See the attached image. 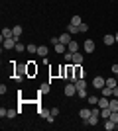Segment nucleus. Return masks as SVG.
Listing matches in <instances>:
<instances>
[{
	"mask_svg": "<svg viewBox=\"0 0 118 131\" xmlns=\"http://www.w3.org/2000/svg\"><path fill=\"white\" fill-rule=\"evenodd\" d=\"M20 41L18 37H8V39H4L2 43H4V49H16V43Z\"/></svg>",
	"mask_w": 118,
	"mask_h": 131,
	"instance_id": "1",
	"label": "nucleus"
},
{
	"mask_svg": "<svg viewBox=\"0 0 118 131\" xmlns=\"http://www.w3.org/2000/svg\"><path fill=\"white\" fill-rule=\"evenodd\" d=\"M93 86H95L96 90L104 88V86H106V78H102V77H96V78H93Z\"/></svg>",
	"mask_w": 118,
	"mask_h": 131,
	"instance_id": "2",
	"label": "nucleus"
},
{
	"mask_svg": "<svg viewBox=\"0 0 118 131\" xmlns=\"http://www.w3.org/2000/svg\"><path fill=\"white\" fill-rule=\"evenodd\" d=\"M75 86H77V94L79 92H87V80H85V78H79V80L75 82Z\"/></svg>",
	"mask_w": 118,
	"mask_h": 131,
	"instance_id": "3",
	"label": "nucleus"
},
{
	"mask_svg": "<svg viewBox=\"0 0 118 131\" xmlns=\"http://www.w3.org/2000/svg\"><path fill=\"white\" fill-rule=\"evenodd\" d=\"M65 94H67V96H77V86H75V82H69L67 86H65Z\"/></svg>",
	"mask_w": 118,
	"mask_h": 131,
	"instance_id": "4",
	"label": "nucleus"
},
{
	"mask_svg": "<svg viewBox=\"0 0 118 131\" xmlns=\"http://www.w3.org/2000/svg\"><path fill=\"white\" fill-rule=\"evenodd\" d=\"M83 49H85V53H93V51H95V41H93V39H87L83 43Z\"/></svg>",
	"mask_w": 118,
	"mask_h": 131,
	"instance_id": "5",
	"label": "nucleus"
},
{
	"mask_svg": "<svg viewBox=\"0 0 118 131\" xmlns=\"http://www.w3.org/2000/svg\"><path fill=\"white\" fill-rule=\"evenodd\" d=\"M87 77V72L81 69V65H75V82L79 80V78H85Z\"/></svg>",
	"mask_w": 118,
	"mask_h": 131,
	"instance_id": "6",
	"label": "nucleus"
},
{
	"mask_svg": "<svg viewBox=\"0 0 118 131\" xmlns=\"http://www.w3.org/2000/svg\"><path fill=\"white\" fill-rule=\"evenodd\" d=\"M101 94H102V96H106V98H112V96H114V88L104 86V88H101Z\"/></svg>",
	"mask_w": 118,
	"mask_h": 131,
	"instance_id": "7",
	"label": "nucleus"
},
{
	"mask_svg": "<svg viewBox=\"0 0 118 131\" xmlns=\"http://www.w3.org/2000/svg\"><path fill=\"white\" fill-rule=\"evenodd\" d=\"M59 41H61V43H65V45H69V41H71V33H69V31L61 33V35H59Z\"/></svg>",
	"mask_w": 118,
	"mask_h": 131,
	"instance_id": "8",
	"label": "nucleus"
},
{
	"mask_svg": "<svg viewBox=\"0 0 118 131\" xmlns=\"http://www.w3.org/2000/svg\"><path fill=\"white\" fill-rule=\"evenodd\" d=\"M108 104H110V100L106 98V96H101V98H98V108H108Z\"/></svg>",
	"mask_w": 118,
	"mask_h": 131,
	"instance_id": "9",
	"label": "nucleus"
},
{
	"mask_svg": "<svg viewBox=\"0 0 118 131\" xmlns=\"http://www.w3.org/2000/svg\"><path fill=\"white\" fill-rule=\"evenodd\" d=\"M67 51H71V53H77V51H79V43L71 39V41H69V45H67Z\"/></svg>",
	"mask_w": 118,
	"mask_h": 131,
	"instance_id": "10",
	"label": "nucleus"
},
{
	"mask_svg": "<svg viewBox=\"0 0 118 131\" xmlns=\"http://www.w3.org/2000/svg\"><path fill=\"white\" fill-rule=\"evenodd\" d=\"M8 37H14V31H12L10 27H4V29H2V41L8 39Z\"/></svg>",
	"mask_w": 118,
	"mask_h": 131,
	"instance_id": "11",
	"label": "nucleus"
},
{
	"mask_svg": "<svg viewBox=\"0 0 118 131\" xmlns=\"http://www.w3.org/2000/svg\"><path fill=\"white\" fill-rule=\"evenodd\" d=\"M79 115H81V119H83V121H87L90 115H93V112H90V110H81V112H79Z\"/></svg>",
	"mask_w": 118,
	"mask_h": 131,
	"instance_id": "12",
	"label": "nucleus"
},
{
	"mask_svg": "<svg viewBox=\"0 0 118 131\" xmlns=\"http://www.w3.org/2000/svg\"><path fill=\"white\" fill-rule=\"evenodd\" d=\"M53 47H55V51H57L59 55H63L65 51H67V45H65V43H61V41H59L57 45H53Z\"/></svg>",
	"mask_w": 118,
	"mask_h": 131,
	"instance_id": "13",
	"label": "nucleus"
},
{
	"mask_svg": "<svg viewBox=\"0 0 118 131\" xmlns=\"http://www.w3.org/2000/svg\"><path fill=\"white\" fill-rule=\"evenodd\" d=\"M102 41H104V45H114V41H116V37L108 33V35H104V37H102Z\"/></svg>",
	"mask_w": 118,
	"mask_h": 131,
	"instance_id": "14",
	"label": "nucleus"
},
{
	"mask_svg": "<svg viewBox=\"0 0 118 131\" xmlns=\"http://www.w3.org/2000/svg\"><path fill=\"white\" fill-rule=\"evenodd\" d=\"M83 63V53H73V65H81Z\"/></svg>",
	"mask_w": 118,
	"mask_h": 131,
	"instance_id": "15",
	"label": "nucleus"
},
{
	"mask_svg": "<svg viewBox=\"0 0 118 131\" xmlns=\"http://www.w3.org/2000/svg\"><path fill=\"white\" fill-rule=\"evenodd\" d=\"M108 108L112 110V112H118V98H116V96H112V100H110V104H108Z\"/></svg>",
	"mask_w": 118,
	"mask_h": 131,
	"instance_id": "16",
	"label": "nucleus"
},
{
	"mask_svg": "<svg viewBox=\"0 0 118 131\" xmlns=\"http://www.w3.org/2000/svg\"><path fill=\"white\" fill-rule=\"evenodd\" d=\"M38 55L39 57H47V47L45 45H38Z\"/></svg>",
	"mask_w": 118,
	"mask_h": 131,
	"instance_id": "17",
	"label": "nucleus"
},
{
	"mask_svg": "<svg viewBox=\"0 0 118 131\" xmlns=\"http://www.w3.org/2000/svg\"><path fill=\"white\" fill-rule=\"evenodd\" d=\"M106 86L108 88H116L118 86V80H116V78H106Z\"/></svg>",
	"mask_w": 118,
	"mask_h": 131,
	"instance_id": "18",
	"label": "nucleus"
},
{
	"mask_svg": "<svg viewBox=\"0 0 118 131\" xmlns=\"http://www.w3.org/2000/svg\"><path fill=\"white\" fill-rule=\"evenodd\" d=\"M12 31H14V37H18V39H20V35H22V31H24V29H22V26H16V27H12Z\"/></svg>",
	"mask_w": 118,
	"mask_h": 131,
	"instance_id": "19",
	"label": "nucleus"
},
{
	"mask_svg": "<svg viewBox=\"0 0 118 131\" xmlns=\"http://www.w3.org/2000/svg\"><path fill=\"white\" fill-rule=\"evenodd\" d=\"M87 123H89V125H96V123H98V115H95V114H93V115L89 117V119H87Z\"/></svg>",
	"mask_w": 118,
	"mask_h": 131,
	"instance_id": "20",
	"label": "nucleus"
},
{
	"mask_svg": "<svg viewBox=\"0 0 118 131\" xmlns=\"http://www.w3.org/2000/svg\"><path fill=\"white\" fill-rule=\"evenodd\" d=\"M87 102H89L90 106H96L98 104V96H87Z\"/></svg>",
	"mask_w": 118,
	"mask_h": 131,
	"instance_id": "21",
	"label": "nucleus"
},
{
	"mask_svg": "<svg viewBox=\"0 0 118 131\" xmlns=\"http://www.w3.org/2000/svg\"><path fill=\"white\" fill-rule=\"evenodd\" d=\"M67 31L73 35V33H79V26H73V24H69L67 26Z\"/></svg>",
	"mask_w": 118,
	"mask_h": 131,
	"instance_id": "22",
	"label": "nucleus"
},
{
	"mask_svg": "<svg viewBox=\"0 0 118 131\" xmlns=\"http://www.w3.org/2000/svg\"><path fill=\"white\" fill-rule=\"evenodd\" d=\"M63 57H65V63H73V53H71V51H65Z\"/></svg>",
	"mask_w": 118,
	"mask_h": 131,
	"instance_id": "23",
	"label": "nucleus"
},
{
	"mask_svg": "<svg viewBox=\"0 0 118 131\" xmlns=\"http://www.w3.org/2000/svg\"><path fill=\"white\" fill-rule=\"evenodd\" d=\"M49 90H51L49 84H41V86H39V94H47Z\"/></svg>",
	"mask_w": 118,
	"mask_h": 131,
	"instance_id": "24",
	"label": "nucleus"
},
{
	"mask_svg": "<svg viewBox=\"0 0 118 131\" xmlns=\"http://www.w3.org/2000/svg\"><path fill=\"white\" fill-rule=\"evenodd\" d=\"M71 24H73V26H81V24H83L81 16H73V18H71Z\"/></svg>",
	"mask_w": 118,
	"mask_h": 131,
	"instance_id": "25",
	"label": "nucleus"
},
{
	"mask_svg": "<svg viewBox=\"0 0 118 131\" xmlns=\"http://www.w3.org/2000/svg\"><path fill=\"white\" fill-rule=\"evenodd\" d=\"M39 115H41L43 119H47V117L51 115V112H49V110H39Z\"/></svg>",
	"mask_w": 118,
	"mask_h": 131,
	"instance_id": "26",
	"label": "nucleus"
},
{
	"mask_svg": "<svg viewBox=\"0 0 118 131\" xmlns=\"http://www.w3.org/2000/svg\"><path fill=\"white\" fill-rule=\"evenodd\" d=\"M85 31H89V24H81V26H79V33H85Z\"/></svg>",
	"mask_w": 118,
	"mask_h": 131,
	"instance_id": "27",
	"label": "nucleus"
},
{
	"mask_svg": "<svg viewBox=\"0 0 118 131\" xmlns=\"http://www.w3.org/2000/svg\"><path fill=\"white\" fill-rule=\"evenodd\" d=\"M26 49H28V45H22V41H18V43H16V51L22 53V51H26Z\"/></svg>",
	"mask_w": 118,
	"mask_h": 131,
	"instance_id": "28",
	"label": "nucleus"
},
{
	"mask_svg": "<svg viewBox=\"0 0 118 131\" xmlns=\"http://www.w3.org/2000/svg\"><path fill=\"white\" fill-rule=\"evenodd\" d=\"M26 51H28V53H32V55H34V53H38V47H35L34 43H30V45H28V49H26Z\"/></svg>",
	"mask_w": 118,
	"mask_h": 131,
	"instance_id": "29",
	"label": "nucleus"
},
{
	"mask_svg": "<svg viewBox=\"0 0 118 131\" xmlns=\"http://www.w3.org/2000/svg\"><path fill=\"white\" fill-rule=\"evenodd\" d=\"M108 119H112L114 123H118V112H110V117Z\"/></svg>",
	"mask_w": 118,
	"mask_h": 131,
	"instance_id": "30",
	"label": "nucleus"
},
{
	"mask_svg": "<svg viewBox=\"0 0 118 131\" xmlns=\"http://www.w3.org/2000/svg\"><path fill=\"white\" fill-rule=\"evenodd\" d=\"M18 112H20V110H8V115H6V117H16Z\"/></svg>",
	"mask_w": 118,
	"mask_h": 131,
	"instance_id": "31",
	"label": "nucleus"
},
{
	"mask_svg": "<svg viewBox=\"0 0 118 131\" xmlns=\"http://www.w3.org/2000/svg\"><path fill=\"white\" fill-rule=\"evenodd\" d=\"M49 112H51V115H53V117H57V115H59V108H51Z\"/></svg>",
	"mask_w": 118,
	"mask_h": 131,
	"instance_id": "32",
	"label": "nucleus"
},
{
	"mask_svg": "<svg viewBox=\"0 0 118 131\" xmlns=\"http://www.w3.org/2000/svg\"><path fill=\"white\" fill-rule=\"evenodd\" d=\"M6 115H8V110L2 108V110H0V117H6Z\"/></svg>",
	"mask_w": 118,
	"mask_h": 131,
	"instance_id": "33",
	"label": "nucleus"
},
{
	"mask_svg": "<svg viewBox=\"0 0 118 131\" xmlns=\"http://www.w3.org/2000/svg\"><path fill=\"white\" fill-rule=\"evenodd\" d=\"M90 112H93V114H95V115H101V110H98V108H93V110H90Z\"/></svg>",
	"mask_w": 118,
	"mask_h": 131,
	"instance_id": "34",
	"label": "nucleus"
},
{
	"mask_svg": "<svg viewBox=\"0 0 118 131\" xmlns=\"http://www.w3.org/2000/svg\"><path fill=\"white\" fill-rule=\"evenodd\" d=\"M59 43V37H51V45H57Z\"/></svg>",
	"mask_w": 118,
	"mask_h": 131,
	"instance_id": "35",
	"label": "nucleus"
},
{
	"mask_svg": "<svg viewBox=\"0 0 118 131\" xmlns=\"http://www.w3.org/2000/svg\"><path fill=\"white\" fill-rule=\"evenodd\" d=\"M112 72H114V74H116V72H118V65H116V63H114V65H112Z\"/></svg>",
	"mask_w": 118,
	"mask_h": 131,
	"instance_id": "36",
	"label": "nucleus"
},
{
	"mask_svg": "<svg viewBox=\"0 0 118 131\" xmlns=\"http://www.w3.org/2000/svg\"><path fill=\"white\" fill-rule=\"evenodd\" d=\"M114 96H116V98H118V86L114 88Z\"/></svg>",
	"mask_w": 118,
	"mask_h": 131,
	"instance_id": "37",
	"label": "nucleus"
},
{
	"mask_svg": "<svg viewBox=\"0 0 118 131\" xmlns=\"http://www.w3.org/2000/svg\"><path fill=\"white\" fill-rule=\"evenodd\" d=\"M114 37H116V41H118V31H116V33H114Z\"/></svg>",
	"mask_w": 118,
	"mask_h": 131,
	"instance_id": "38",
	"label": "nucleus"
},
{
	"mask_svg": "<svg viewBox=\"0 0 118 131\" xmlns=\"http://www.w3.org/2000/svg\"><path fill=\"white\" fill-rule=\"evenodd\" d=\"M116 80H118V72H116Z\"/></svg>",
	"mask_w": 118,
	"mask_h": 131,
	"instance_id": "39",
	"label": "nucleus"
}]
</instances>
